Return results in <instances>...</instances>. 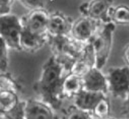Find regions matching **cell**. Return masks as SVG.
<instances>
[{"instance_id":"obj_1","label":"cell","mask_w":129,"mask_h":119,"mask_svg":"<svg viewBox=\"0 0 129 119\" xmlns=\"http://www.w3.org/2000/svg\"><path fill=\"white\" fill-rule=\"evenodd\" d=\"M66 70L51 55L43 65L40 75L34 84V90L41 100L50 105L54 110L59 108L63 99L62 83Z\"/></svg>"},{"instance_id":"obj_2","label":"cell","mask_w":129,"mask_h":119,"mask_svg":"<svg viewBox=\"0 0 129 119\" xmlns=\"http://www.w3.org/2000/svg\"><path fill=\"white\" fill-rule=\"evenodd\" d=\"M48 44L51 47L52 55L63 65L68 73L72 64L82 55L87 43L79 42L71 35H66L49 37Z\"/></svg>"},{"instance_id":"obj_3","label":"cell","mask_w":129,"mask_h":119,"mask_svg":"<svg viewBox=\"0 0 129 119\" xmlns=\"http://www.w3.org/2000/svg\"><path fill=\"white\" fill-rule=\"evenodd\" d=\"M116 25L113 22L104 24L92 39L91 43L95 58V67L102 70L107 63L112 51Z\"/></svg>"},{"instance_id":"obj_4","label":"cell","mask_w":129,"mask_h":119,"mask_svg":"<svg viewBox=\"0 0 129 119\" xmlns=\"http://www.w3.org/2000/svg\"><path fill=\"white\" fill-rule=\"evenodd\" d=\"M22 33L20 18L12 13L0 16V37L4 40L9 49L21 51Z\"/></svg>"},{"instance_id":"obj_5","label":"cell","mask_w":129,"mask_h":119,"mask_svg":"<svg viewBox=\"0 0 129 119\" xmlns=\"http://www.w3.org/2000/svg\"><path fill=\"white\" fill-rule=\"evenodd\" d=\"M108 92L115 98L125 99L129 92V67H112L106 75Z\"/></svg>"},{"instance_id":"obj_6","label":"cell","mask_w":129,"mask_h":119,"mask_svg":"<svg viewBox=\"0 0 129 119\" xmlns=\"http://www.w3.org/2000/svg\"><path fill=\"white\" fill-rule=\"evenodd\" d=\"M112 1H89L79 6L78 10L81 16L89 18L101 24L111 22V11L113 8Z\"/></svg>"},{"instance_id":"obj_7","label":"cell","mask_w":129,"mask_h":119,"mask_svg":"<svg viewBox=\"0 0 129 119\" xmlns=\"http://www.w3.org/2000/svg\"><path fill=\"white\" fill-rule=\"evenodd\" d=\"M49 13L46 9L29 11L20 18L22 28L35 35H46Z\"/></svg>"},{"instance_id":"obj_8","label":"cell","mask_w":129,"mask_h":119,"mask_svg":"<svg viewBox=\"0 0 129 119\" xmlns=\"http://www.w3.org/2000/svg\"><path fill=\"white\" fill-rule=\"evenodd\" d=\"M24 119H59L52 107L41 100L23 102Z\"/></svg>"},{"instance_id":"obj_9","label":"cell","mask_w":129,"mask_h":119,"mask_svg":"<svg viewBox=\"0 0 129 119\" xmlns=\"http://www.w3.org/2000/svg\"><path fill=\"white\" fill-rule=\"evenodd\" d=\"M102 24L89 18L81 16L73 22L70 35L83 43L91 42Z\"/></svg>"},{"instance_id":"obj_10","label":"cell","mask_w":129,"mask_h":119,"mask_svg":"<svg viewBox=\"0 0 129 119\" xmlns=\"http://www.w3.org/2000/svg\"><path fill=\"white\" fill-rule=\"evenodd\" d=\"M73 22L72 19L64 13L55 11L49 14L47 22V33L49 37L70 35Z\"/></svg>"},{"instance_id":"obj_11","label":"cell","mask_w":129,"mask_h":119,"mask_svg":"<svg viewBox=\"0 0 129 119\" xmlns=\"http://www.w3.org/2000/svg\"><path fill=\"white\" fill-rule=\"evenodd\" d=\"M82 79L83 89L85 90L105 94L108 92L107 79L102 70L93 67Z\"/></svg>"},{"instance_id":"obj_12","label":"cell","mask_w":129,"mask_h":119,"mask_svg":"<svg viewBox=\"0 0 129 119\" xmlns=\"http://www.w3.org/2000/svg\"><path fill=\"white\" fill-rule=\"evenodd\" d=\"M93 67H95V55L91 43H88L82 55L72 64L68 73L76 74L83 78Z\"/></svg>"},{"instance_id":"obj_13","label":"cell","mask_w":129,"mask_h":119,"mask_svg":"<svg viewBox=\"0 0 129 119\" xmlns=\"http://www.w3.org/2000/svg\"><path fill=\"white\" fill-rule=\"evenodd\" d=\"M49 41V35L48 34L35 35L28 32L22 28V33L21 45L22 50L28 53H35L46 44H48Z\"/></svg>"},{"instance_id":"obj_14","label":"cell","mask_w":129,"mask_h":119,"mask_svg":"<svg viewBox=\"0 0 129 119\" xmlns=\"http://www.w3.org/2000/svg\"><path fill=\"white\" fill-rule=\"evenodd\" d=\"M106 96V94L93 92L83 89L74 98V106L82 110L91 112L100 100Z\"/></svg>"},{"instance_id":"obj_15","label":"cell","mask_w":129,"mask_h":119,"mask_svg":"<svg viewBox=\"0 0 129 119\" xmlns=\"http://www.w3.org/2000/svg\"><path fill=\"white\" fill-rule=\"evenodd\" d=\"M83 89V79L72 73L66 74L62 83V96L63 98H74Z\"/></svg>"},{"instance_id":"obj_16","label":"cell","mask_w":129,"mask_h":119,"mask_svg":"<svg viewBox=\"0 0 129 119\" xmlns=\"http://www.w3.org/2000/svg\"><path fill=\"white\" fill-rule=\"evenodd\" d=\"M18 94L9 91H0V112L10 113L19 105Z\"/></svg>"},{"instance_id":"obj_17","label":"cell","mask_w":129,"mask_h":119,"mask_svg":"<svg viewBox=\"0 0 129 119\" xmlns=\"http://www.w3.org/2000/svg\"><path fill=\"white\" fill-rule=\"evenodd\" d=\"M110 18L111 22L115 25L118 24L129 26V7L124 4L113 7Z\"/></svg>"},{"instance_id":"obj_18","label":"cell","mask_w":129,"mask_h":119,"mask_svg":"<svg viewBox=\"0 0 129 119\" xmlns=\"http://www.w3.org/2000/svg\"><path fill=\"white\" fill-rule=\"evenodd\" d=\"M21 86L12 75L8 72H2L0 74V89L1 91H9L18 94Z\"/></svg>"},{"instance_id":"obj_19","label":"cell","mask_w":129,"mask_h":119,"mask_svg":"<svg viewBox=\"0 0 129 119\" xmlns=\"http://www.w3.org/2000/svg\"><path fill=\"white\" fill-rule=\"evenodd\" d=\"M110 112V102L107 96L100 100V102L94 107L91 114L93 116L98 119H108Z\"/></svg>"},{"instance_id":"obj_20","label":"cell","mask_w":129,"mask_h":119,"mask_svg":"<svg viewBox=\"0 0 129 119\" xmlns=\"http://www.w3.org/2000/svg\"><path fill=\"white\" fill-rule=\"evenodd\" d=\"M8 49L4 40L0 37V71L2 72H6L8 68Z\"/></svg>"},{"instance_id":"obj_21","label":"cell","mask_w":129,"mask_h":119,"mask_svg":"<svg viewBox=\"0 0 129 119\" xmlns=\"http://www.w3.org/2000/svg\"><path fill=\"white\" fill-rule=\"evenodd\" d=\"M91 112L77 108L74 106L73 108L68 110L65 119H94Z\"/></svg>"},{"instance_id":"obj_22","label":"cell","mask_w":129,"mask_h":119,"mask_svg":"<svg viewBox=\"0 0 129 119\" xmlns=\"http://www.w3.org/2000/svg\"><path fill=\"white\" fill-rule=\"evenodd\" d=\"M19 3L29 11L45 9V6L47 4L46 2L45 1H31V0L19 1Z\"/></svg>"},{"instance_id":"obj_23","label":"cell","mask_w":129,"mask_h":119,"mask_svg":"<svg viewBox=\"0 0 129 119\" xmlns=\"http://www.w3.org/2000/svg\"><path fill=\"white\" fill-rule=\"evenodd\" d=\"M14 4V1L0 0V16L11 14V10Z\"/></svg>"},{"instance_id":"obj_24","label":"cell","mask_w":129,"mask_h":119,"mask_svg":"<svg viewBox=\"0 0 129 119\" xmlns=\"http://www.w3.org/2000/svg\"><path fill=\"white\" fill-rule=\"evenodd\" d=\"M122 58L126 66L129 67V44L127 45L123 49Z\"/></svg>"},{"instance_id":"obj_25","label":"cell","mask_w":129,"mask_h":119,"mask_svg":"<svg viewBox=\"0 0 129 119\" xmlns=\"http://www.w3.org/2000/svg\"><path fill=\"white\" fill-rule=\"evenodd\" d=\"M124 108L127 112L129 113V92L124 99Z\"/></svg>"},{"instance_id":"obj_26","label":"cell","mask_w":129,"mask_h":119,"mask_svg":"<svg viewBox=\"0 0 129 119\" xmlns=\"http://www.w3.org/2000/svg\"><path fill=\"white\" fill-rule=\"evenodd\" d=\"M0 119H14L8 113L0 112Z\"/></svg>"},{"instance_id":"obj_27","label":"cell","mask_w":129,"mask_h":119,"mask_svg":"<svg viewBox=\"0 0 129 119\" xmlns=\"http://www.w3.org/2000/svg\"><path fill=\"white\" fill-rule=\"evenodd\" d=\"M0 91H1V89H0Z\"/></svg>"},{"instance_id":"obj_28","label":"cell","mask_w":129,"mask_h":119,"mask_svg":"<svg viewBox=\"0 0 129 119\" xmlns=\"http://www.w3.org/2000/svg\"><path fill=\"white\" fill-rule=\"evenodd\" d=\"M108 119H110V118H108Z\"/></svg>"}]
</instances>
